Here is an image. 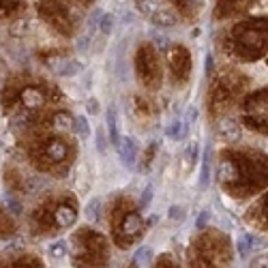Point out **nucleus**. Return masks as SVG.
<instances>
[{
  "label": "nucleus",
  "instance_id": "obj_1",
  "mask_svg": "<svg viewBox=\"0 0 268 268\" xmlns=\"http://www.w3.org/2000/svg\"><path fill=\"white\" fill-rule=\"evenodd\" d=\"M118 154H120V161L127 165L129 170L135 168V161H137V148L135 144H133L131 137H122L120 144H118Z\"/></svg>",
  "mask_w": 268,
  "mask_h": 268
},
{
  "label": "nucleus",
  "instance_id": "obj_2",
  "mask_svg": "<svg viewBox=\"0 0 268 268\" xmlns=\"http://www.w3.org/2000/svg\"><path fill=\"white\" fill-rule=\"evenodd\" d=\"M107 137H110V142L118 146L120 144V131H118V110L116 105H110L107 107Z\"/></svg>",
  "mask_w": 268,
  "mask_h": 268
},
{
  "label": "nucleus",
  "instance_id": "obj_3",
  "mask_svg": "<svg viewBox=\"0 0 268 268\" xmlns=\"http://www.w3.org/2000/svg\"><path fill=\"white\" fill-rule=\"evenodd\" d=\"M208 182H211V146L204 148L202 154V172H200V187L206 189Z\"/></svg>",
  "mask_w": 268,
  "mask_h": 268
},
{
  "label": "nucleus",
  "instance_id": "obj_4",
  "mask_svg": "<svg viewBox=\"0 0 268 268\" xmlns=\"http://www.w3.org/2000/svg\"><path fill=\"white\" fill-rule=\"evenodd\" d=\"M58 75H77L82 71V62L77 60H60L56 64V69H54Z\"/></svg>",
  "mask_w": 268,
  "mask_h": 268
},
{
  "label": "nucleus",
  "instance_id": "obj_5",
  "mask_svg": "<svg viewBox=\"0 0 268 268\" xmlns=\"http://www.w3.org/2000/svg\"><path fill=\"white\" fill-rule=\"evenodd\" d=\"M253 245H255V240H253V236L251 234H243L238 238V255L240 257H249L251 253H253Z\"/></svg>",
  "mask_w": 268,
  "mask_h": 268
},
{
  "label": "nucleus",
  "instance_id": "obj_6",
  "mask_svg": "<svg viewBox=\"0 0 268 268\" xmlns=\"http://www.w3.org/2000/svg\"><path fill=\"white\" fill-rule=\"evenodd\" d=\"M99 217H101V200H96L95 197V200H90L88 206H86V219L96 223L99 221Z\"/></svg>",
  "mask_w": 268,
  "mask_h": 268
},
{
  "label": "nucleus",
  "instance_id": "obj_7",
  "mask_svg": "<svg viewBox=\"0 0 268 268\" xmlns=\"http://www.w3.org/2000/svg\"><path fill=\"white\" fill-rule=\"evenodd\" d=\"M219 131H221V135H230V139H238V135H240V129L234 120H223L221 125H219Z\"/></svg>",
  "mask_w": 268,
  "mask_h": 268
},
{
  "label": "nucleus",
  "instance_id": "obj_8",
  "mask_svg": "<svg viewBox=\"0 0 268 268\" xmlns=\"http://www.w3.org/2000/svg\"><path fill=\"white\" fill-rule=\"evenodd\" d=\"M101 18H103V11H101V9H95L93 13H90V18H88V30H86V37H88V39L95 35V30L101 26Z\"/></svg>",
  "mask_w": 268,
  "mask_h": 268
},
{
  "label": "nucleus",
  "instance_id": "obj_9",
  "mask_svg": "<svg viewBox=\"0 0 268 268\" xmlns=\"http://www.w3.org/2000/svg\"><path fill=\"white\" fill-rule=\"evenodd\" d=\"M153 21L154 24H161V26H172V24H176V18L170 13V11H157Z\"/></svg>",
  "mask_w": 268,
  "mask_h": 268
},
{
  "label": "nucleus",
  "instance_id": "obj_10",
  "mask_svg": "<svg viewBox=\"0 0 268 268\" xmlns=\"http://www.w3.org/2000/svg\"><path fill=\"white\" fill-rule=\"evenodd\" d=\"M185 131H187V125H185V122H182V120H174V122H172V127L168 129V135L174 137V139H182Z\"/></svg>",
  "mask_w": 268,
  "mask_h": 268
},
{
  "label": "nucleus",
  "instance_id": "obj_11",
  "mask_svg": "<svg viewBox=\"0 0 268 268\" xmlns=\"http://www.w3.org/2000/svg\"><path fill=\"white\" fill-rule=\"evenodd\" d=\"M95 142H96V150H99L101 154H105L107 153V137H105V127H99L96 129V133H95Z\"/></svg>",
  "mask_w": 268,
  "mask_h": 268
},
{
  "label": "nucleus",
  "instance_id": "obj_12",
  "mask_svg": "<svg viewBox=\"0 0 268 268\" xmlns=\"http://www.w3.org/2000/svg\"><path fill=\"white\" fill-rule=\"evenodd\" d=\"M54 125H56L58 131H69L71 127H75V120H69L67 114H58L56 120H54Z\"/></svg>",
  "mask_w": 268,
  "mask_h": 268
},
{
  "label": "nucleus",
  "instance_id": "obj_13",
  "mask_svg": "<svg viewBox=\"0 0 268 268\" xmlns=\"http://www.w3.org/2000/svg\"><path fill=\"white\" fill-rule=\"evenodd\" d=\"M75 131H77L82 137H88L90 135V129H88V120H86V116H75Z\"/></svg>",
  "mask_w": 268,
  "mask_h": 268
},
{
  "label": "nucleus",
  "instance_id": "obj_14",
  "mask_svg": "<svg viewBox=\"0 0 268 268\" xmlns=\"http://www.w3.org/2000/svg\"><path fill=\"white\" fill-rule=\"evenodd\" d=\"M153 195H154V185L153 182H148L146 187H144V193H142V197H139V206L142 208H146L150 200H153Z\"/></svg>",
  "mask_w": 268,
  "mask_h": 268
},
{
  "label": "nucleus",
  "instance_id": "obj_15",
  "mask_svg": "<svg viewBox=\"0 0 268 268\" xmlns=\"http://www.w3.org/2000/svg\"><path fill=\"white\" fill-rule=\"evenodd\" d=\"M112 28H114V15H112V13H103V18H101V26H99V30L103 32V35H110Z\"/></svg>",
  "mask_w": 268,
  "mask_h": 268
},
{
  "label": "nucleus",
  "instance_id": "obj_16",
  "mask_svg": "<svg viewBox=\"0 0 268 268\" xmlns=\"http://www.w3.org/2000/svg\"><path fill=\"white\" fill-rule=\"evenodd\" d=\"M150 249L148 247H142V249H137V253H135V264H148L150 262Z\"/></svg>",
  "mask_w": 268,
  "mask_h": 268
},
{
  "label": "nucleus",
  "instance_id": "obj_17",
  "mask_svg": "<svg viewBox=\"0 0 268 268\" xmlns=\"http://www.w3.org/2000/svg\"><path fill=\"white\" fill-rule=\"evenodd\" d=\"M125 230L129 234H135L137 230H139V217H135V214H131V217L127 219V225H125Z\"/></svg>",
  "mask_w": 268,
  "mask_h": 268
},
{
  "label": "nucleus",
  "instance_id": "obj_18",
  "mask_svg": "<svg viewBox=\"0 0 268 268\" xmlns=\"http://www.w3.org/2000/svg\"><path fill=\"white\" fill-rule=\"evenodd\" d=\"M56 217H58V221H60L62 225H67V223H71V221H73V212H71V211H67V208H60V211L56 212Z\"/></svg>",
  "mask_w": 268,
  "mask_h": 268
},
{
  "label": "nucleus",
  "instance_id": "obj_19",
  "mask_svg": "<svg viewBox=\"0 0 268 268\" xmlns=\"http://www.w3.org/2000/svg\"><path fill=\"white\" fill-rule=\"evenodd\" d=\"M50 255L52 257H62L64 255V243H60V240H58V243H54L50 247Z\"/></svg>",
  "mask_w": 268,
  "mask_h": 268
},
{
  "label": "nucleus",
  "instance_id": "obj_20",
  "mask_svg": "<svg viewBox=\"0 0 268 268\" xmlns=\"http://www.w3.org/2000/svg\"><path fill=\"white\" fill-rule=\"evenodd\" d=\"M86 110H88L93 116H96V114H99V101H96V99H90L88 103H86Z\"/></svg>",
  "mask_w": 268,
  "mask_h": 268
},
{
  "label": "nucleus",
  "instance_id": "obj_21",
  "mask_svg": "<svg viewBox=\"0 0 268 268\" xmlns=\"http://www.w3.org/2000/svg\"><path fill=\"white\" fill-rule=\"evenodd\" d=\"M206 219H208V212H202L200 219H197V228H204V225H206Z\"/></svg>",
  "mask_w": 268,
  "mask_h": 268
},
{
  "label": "nucleus",
  "instance_id": "obj_22",
  "mask_svg": "<svg viewBox=\"0 0 268 268\" xmlns=\"http://www.w3.org/2000/svg\"><path fill=\"white\" fill-rule=\"evenodd\" d=\"M170 217H172V219H174V217H180V208H178V206L172 208V211H170Z\"/></svg>",
  "mask_w": 268,
  "mask_h": 268
}]
</instances>
